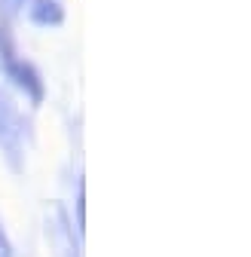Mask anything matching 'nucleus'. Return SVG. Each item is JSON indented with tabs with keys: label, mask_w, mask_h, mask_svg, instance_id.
I'll list each match as a JSON object with an SVG mask.
<instances>
[{
	"label": "nucleus",
	"mask_w": 251,
	"mask_h": 257,
	"mask_svg": "<svg viewBox=\"0 0 251 257\" xmlns=\"http://www.w3.org/2000/svg\"><path fill=\"white\" fill-rule=\"evenodd\" d=\"M0 147H7L10 153V163L13 169H19V113H16V104L7 95V89H0Z\"/></svg>",
	"instance_id": "f257e3e1"
},
{
	"label": "nucleus",
	"mask_w": 251,
	"mask_h": 257,
	"mask_svg": "<svg viewBox=\"0 0 251 257\" xmlns=\"http://www.w3.org/2000/svg\"><path fill=\"white\" fill-rule=\"evenodd\" d=\"M7 77H10V80H13V83H16V86H19L34 104L43 101V80H40V74H37L34 64L13 58V61H7Z\"/></svg>",
	"instance_id": "f03ea898"
},
{
	"label": "nucleus",
	"mask_w": 251,
	"mask_h": 257,
	"mask_svg": "<svg viewBox=\"0 0 251 257\" xmlns=\"http://www.w3.org/2000/svg\"><path fill=\"white\" fill-rule=\"evenodd\" d=\"M28 16L40 28H55V25L65 22V7H61L58 0H31Z\"/></svg>",
	"instance_id": "7ed1b4c3"
},
{
	"label": "nucleus",
	"mask_w": 251,
	"mask_h": 257,
	"mask_svg": "<svg viewBox=\"0 0 251 257\" xmlns=\"http://www.w3.org/2000/svg\"><path fill=\"white\" fill-rule=\"evenodd\" d=\"M0 55H4V64L16 58V40H13V31H10V13L0 4Z\"/></svg>",
	"instance_id": "20e7f679"
},
{
	"label": "nucleus",
	"mask_w": 251,
	"mask_h": 257,
	"mask_svg": "<svg viewBox=\"0 0 251 257\" xmlns=\"http://www.w3.org/2000/svg\"><path fill=\"white\" fill-rule=\"evenodd\" d=\"M0 257H13V245H10V239L4 236V230H0Z\"/></svg>",
	"instance_id": "39448f33"
},
{
	"label": "nucleus",
	"mask_w": 251,
	"mask_h": 257,
	"mask_svg": "<svg viewBox=\"0 0 251 257\" xmlns=\"http://www.w3.org/2000/svg\"><path fill=\"white\" fill-rule=\"evenodd\" d=\"M83 187H80V196H77V223H80V230H83Z\"/></svg>",
	"instance_id": "423d86ee"
},
{
	"label": "nucleus",
	"mask_w": 251,
	"mask_h": 257,
	"mask_svg": "<svg viewBox=\"0 0 251 257\" xmlns=\"http://www.w3.org/2000/svg\"><path fill=\"white\" fill-rule=\"evenodd\" d=\"M10 4V10H19V7H25V0H7Z\"/></svg>",
	"instance_id": "0eeeda50"
}]
</instances>
